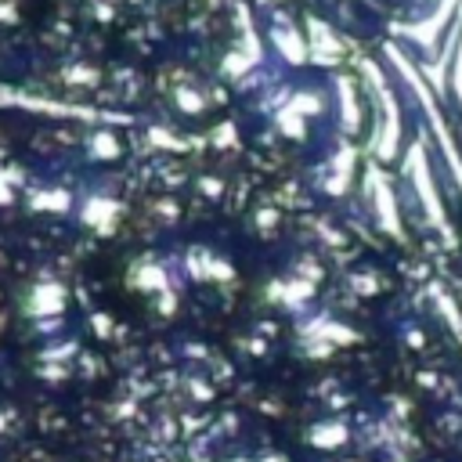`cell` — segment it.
Here are the masks:
<instances>
[{
    "label": "cell",
    "mask_w": 462,
    "mask_h": 462,
    "mask_svg": "<svg viewBox=\"0 0 462 462\" xmlns=\"http://www.w3.org/2000/svg\"><path fill=\"white\" fill-rule=\"evenodd\" d=\"M412 181H415V188H419V199H423L426 214H430V217L437 221V228L451 239L448 221H444V210H440V199H437V188H433V181H430V170H426V160H423V152H419V148L412 152Z\"/></svg>",
    "instance_id": "2"
},
{
    "label": "cell",
    "mask_w": 462,
    "mask_h": 462,
    "mask_svg": "<svg viewBox=\"0 0 462 462\" xmlns=\"http://www.w3.org/2000/svg\"><path fill=\"white\" fill-rule=\"evenodd\" d=\"M369 192H372V199H376V214H379L383 228H387L390 235H401V228H397V210H394V196H390V188H387V181H383L379 174H372Z\"/></svg>",
    "instance_id": "3"
},
{
    "label": "cell",
    "mask_w": 462,
    "mask_h": 462,
    "mask_svg": "<svg viewBox=\"0 0 462 462\" xmlns=\"http://www.w3.org/2000/svg\"><path fill=\"white\" fill-rule=\"evenodd\" d=\"M340 105H344L347 130H358V101H354V83L351 80H340Z\"/></svg>",
    "instance_id": "5"
},
{
    "label": "cell",
    "mask_w": 462,
    "mask_h": 462,
    "mask_svg": "<svg viewBox=\"0 0 462 462\" xmlns=\"http://www.w3.org/2000/svg\"><path fill=\"white\" fill-rule=\"evenodd\" d=\"M455 91H458V101H462V51H458V65H455Z\"/></svg>",
    "instance_id": "8"
},
{
    "label": "cell",
    "mask_w": 462,
    "mask_h": 462,
    "mask_svg": "<svg viewBox=\"0 0 462 462\" xmlns=\"http://www.w3.org/2000/svg\"><path fill=\"white\" fill-rule=\"evenodd\" d=\"M390 58H394V65L401 69V76L415 87V94H419V101H423V109H426V119H430V126L437 130V141H440V148H444V156H448V163H451V170H455V178H458V185H462V160H458V152H455V141H451V134H448V126H444V119H440V109L433 105V98H430V91H426V83L415 76V69L397 55V51H390Z\"/></svg>",
    "instance_id": "1"
},
{
    "label": "cell",
    "mask_w": 462,
    "mask_h": 462,
    "mask_svg": "<svg viewBox=\"0 0 462 462\" xmlns=\"http://www.w3.org/2000/svg\"><path fill=\"white\" fill-rule=\"evenodd\" d=\"M278 48L289 55V62H303V55H307V51H303V44H300V37H292V33H289V37H285V33H278Z\"/></svg>",
    "instance_id": "6"
},
{
    "label": "cell",
    "mask_w": 462,
    "mask_h": 462,
    "mask_svg": "<svg viewBox=\"0 0 462 462\" xmlns=\"http://www.w3.org/2000/svg\"><path fill=\"white\" fill-rule=\"evenodd\" d=\"M383 105H387V134L379 141V156L390 160L394 156V144H397V105H394V98L387 91H383Z\"/></svg>",
    "instance_id": "4"
},
{
    "label": "cell",
    "mask_w": 462,
    "mask_h": 462,
    "mask_svg": "<svg viewBox=\"0 0 462 462\" xmlns=\"http://www.w3.org/2000/svg\"><path fill=\"white\" fill-rule=\"evenodd\" d=\"M282 130H292L296 137L303 134V126H300V119H296V112H282Z\"/></svg>",
    "instance_id": "7"
}]
</instances>
